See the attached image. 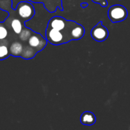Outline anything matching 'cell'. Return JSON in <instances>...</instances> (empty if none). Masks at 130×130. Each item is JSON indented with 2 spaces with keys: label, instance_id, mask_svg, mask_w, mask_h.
Returning <instances> with one entry per match:
<instances>
[{
  "label": "cell",
  "instance_id": "obj_1",
  "mask_svg": "<svg viewBox=\"0 0 130 130\" xmlns=\"http://www.w3.org/2000/svg\"><path fill=\"white\" fill-rule=\"evenodd\" d=\"M15 11L25 22L31 20L36 14L35 8L32 2L26 0L20 1L18 4Z\"/></svg>",
  "mask_w": 130,
  "mask_h": 130
},
{
  "label": "cell",
  "instance_id": "obj_17",
  "mask_svg": "<svg viewBox=\"0 0 130 130\" xmlns=\"http://www.w3.org/2000/svg\"><path fill=\"white\" fill-rule=\"evenodd\" d=\"M91 1L95 3L99 4L102 7H106L108 5V2L107 0H91Z\"/></svg>",
  "mask_w": 130,
  "mask_h": 130
},
{
  "label": "cell",
  "instance_id": "obj_5",
  "mask_svg": "<svg viewBox=\"0 0 130 130\" xmlns=\"http://www.w3.org/2000/svg\"><path fill=\"white\" fill-rule=\"evenodd\" d=\"M28 44L30 47L35 49L38 52L43 50L46 46L47 40L45 37L40 33L33 32L28 40Z\"/></svg>",
  "mask_w": 130,
  "mask_h": 130
},
{
  "label": "cell",
  "instance_id": "obj_4",
  "mask_svg": "<svg viewBox=\"0 0 130 130\" xmlns=\"http://www.w3.org/2000/svg\"><path fill=\"white\" fill-rule=\"evenodd\" d=\"M90 34L94 40L102 42L107 39L109 33L107 28L103 25V22L100 21L92 28Z\"/></svg>",
  "mask_w": 130,
  "mask_h": 130
},
{
  "label": "cell",
  "instance_id": "obj_3",
  "mask_svg": "<svg viewBox=\"0 0 130 130\" xmlns=\"http://www.w3.org/2000/svg\"><path fill=\"white\" fill-rule=\"evenodd\" d=\"M45 38L47 41L53 45H60L69 41L62 31L49 27L46 28Z\"/></svg>",
  "mask_w": 130,
  "mask_h": 130
},
{
  "label": "cell",
  "instance_id": "obj_8",
  "mask_svg": "<svg viewBox=\"0 0 130 130\" xmlns=\"http://www.w3.org/2000/svg\"><path fill=\"white\" fill-rule=\"evenodd\" d=\"M96 121V116L90 111L84 112L80 117V121L83 125L92 126L95 124Z\"/></svg>",
  "mask_w": 130,
  "mask_h": 130
},
{
  "label": "cell",
  "instance_id": "obj_6",
  "mask_svg": "<svg viewBox=\"0 0 130 130\" xmlns=\"http://www.w3.org/2000/svg\"><path fill=\"white\" fill-rule=\"evenodd\" d=\"M70 23V20H67L64 18L59 16H54L48 21L47 27L57 29L60 31H63L67 29Z\"/></svg>",
  "mask_w": 130,
  "mask_h": 130
},
{
  "label": "cell",
  "instance_id": "obj_18",
  "mask_svg": "<svg viewBox=\"0 0 130 130\" xmlns=\"http://www.w3.org/2000/svg\"><path fill=\"white\" fill-rule=\"evenodd\" d=\"M88 6V3L83 2L81 3V6L83 8H85L87 7Z\"/></svg>",
  "mask_w": 130,
  "mask_h": 130
},
{
  "label": "cell",
  "instance_id": "obj_13",
  "mask_svg": "<svg viewBox=\"0 0 130 130\" xmlns=\"http://www.w3.org/2000/svg\"><path fill=\"white\" fill-rule=\"evenodd\" d=\"M33 32V30L32 29H29L27 27L25 26V28L22 29L21 32L19 34V38L22 41H28L29 38L32 35Z\"/></svg>",
  "mask_w": 130,
  "mask_h": 130
},
{
  "label": "cell",
  "instance_id": "obj_16",
  "mask_svg": "<svg viewBox=\"0 0 130 130\" xmlns=\"http://www.w3.org/2000/svg\"><path fill=\"white\" fill-rule=\"evenodd\" d=\"M8 32L6 27L4 25L3 22H0V40H5L8 36Z\"/></svg>",
  "mask_w": 130,
  "mask_h": 130
},
{
  "label": "cell",
  "instance_id": "obj_14",
  "mask_svg": "<svg viewBox=\"0 0 130 130\" xmlns=\"http://www.w3.org/2000/svg\"><path fill=\"white\" fill-rule=\"evenodd\" d=\"M10 55V50L5 44H0V60L7 58Z\"/></svg>",
  "mask_w": 130,
  "mask_h": 130
},
{
  "label": "cell",
  "instance_id": "obj_7",
  "mask_svg": "<svg viewBox=\"0 0 130 130\" xmlns=\"http://www.w3.org/2000/svg\"><path fill=\"white\" fill-rule=\"evenodd\" d=\"M29 1L36 3H43L44 8L50 12H54L57 8H60V10H63L62 5V0H29Z\"/></svg>",
  "mask_w": 130,
  "mask_h": 130
},
{
  "label": "cell",
  "instance_id": "obj_15",
  "mask_svg": "<svg viewBox=\"0 0 130 130\" xmlns=\"http://www.w3.org/2000/svg\"><path fill=\"white\" fill-rule=\"evenodd\" d=\"M10 8H12V1L11 0H0V9L8 12V9Z\"/></svg>",
  "mask_w": 130,
  "mask_h": 130
},
{
  "label": "cell",
  "instance_id": "obj_12",
  "mask_svg": "<svg viewBox=\"0 0 130 130\" xmlns=\"http://www.w3.org/2000/svg\"><path fill=\"white\" fill-rule=\"evenodd\" d=\"M11 27L16 34H19L23 29L22 23L19 19H13L11 22Z\"/></svg>",
  "mask_w": 130,
  "mask_h": 130
},
{
  "label": "cell",
  "instance_id": "obj_2",
  "mask_svg": "<svg viewBox=\"0 0 130 130\" xmlns=\"http://www.w3.org/2000/svg\"><path fill=\"white\" fill-rule=\"evenodd\" d=\"M128 10L123 5H115L108 10V17L112 22L116 23L125 20L128 17Z\"/></svg>",
  "mask_w": 130,
  "mask_h": 130
},
{
  "label": "cell",
  "instance_id": "obj_10",
  "mask_svg": "<svg viewBox=\"0 0 130 130\" xmlns=\"http://www.w3.org/2000/svg\"><path fill=\"white\" fill-rule=\"evenodd\" d=\"M23 44L20 42L15 41L10 45V55L13 57H21L22 53L24 50Z\"/></svg>",
  "mask_w": 130,
  "mask_h": 130
},
{
  "label": "cell",
  "instance_id": "obj_11",
  "mask_svg": "<svg viewBox=\"0 0 130 130\" xmlns=\"http://www.w3.org/2000/svg\"><path fill=\"white\" fill-rule=\"evenodd\" d=\"M37 53H38V52L35 49L30 47L29 45L26 46L24 48V50H23V52L20 57L26 60L31 59V58H34L35 57Z\"/></svg>",
  "mask_w": 130,
  "mask_h": 130
},
{
  "label": "cell",
  "instance_id": "obj_19",
  "mask_svg": "<svg viewBox=\"0 0 130 130\" xmlns=\"http://www.w3.org/2000/svg\"><path fill=\"white\" fill-rule=\"evenodd\" d=\"M26 1H29V0H26Z\"/></svg>",
  "mask_w": 130,
  "mask_h": 130
},
{
  "label": "cell",
  "instance_id": "obj_9",
  "mask_svg": "<svg viewBox=\"0 0 130 130\" xmlns=\"http://www.w3.org/2000/svg\"><path fill=\"white\" fill-rule=\"evenodd\" d=\"M85 30L84 27L81 24H79L76 22V24L74 25L71 30V38L72 40H79L81 39L85 34Z\"/></svg>",
  "mask_w": 130,
  "mask_h": 130
}]
</instances>
